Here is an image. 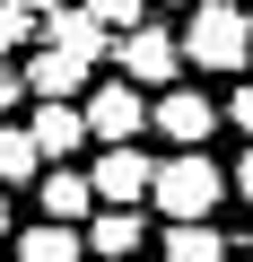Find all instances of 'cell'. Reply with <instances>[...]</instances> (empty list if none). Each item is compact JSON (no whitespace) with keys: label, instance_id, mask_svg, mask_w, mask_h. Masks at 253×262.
I'll return each instance as SVG.
<instances>
[{"label":"cell","instance_id":"1","mask_svg":"<svg viewBox=\"0 0 253 262\" xmlns=\"http://www.w3.org/2000/svg\"><path fill=\"white\" fill-rule=\"evenodd\" d=\"M183 61L192 70H244V53H253V18L236 9V0H201V9L183 18Z\"/></svg>","mask_w":253,"mask_h":262},{"label":"cell","instance_id":"2","mask_svg":"<svg viewBox=\"0 0 253 262\" xmlns=\"http://www.w3.org/2000/svg\"><path fill=\"white\" fill-rule=\"evenodd\" d=\"M149 192H157L166 219H210V210L227 201V175H218L201 149H183V158H166V166L149 175Z\"/></svg>","mask_w":253,"mask_h":262},{"label":"cell","instance_id":"3","mask_svg":"<svg viewBox=\"0 0 253 262\" xmlns=\"http://www.w3.org/2000/svg\"><path fill=\"white\" fill-rule=\"evenodd\" d=\"M87 131H96V140L113 149V140H140V131H149V96L131 88V79H105L96 96H87V114H79Z\"/></svg>","mask_w":253,"mask_h":262},{"label":"cell","instance_id":"4","mask_svg":"<svg viewBox=\"0 0 253 262\" xmlns=\"http://www.w3.org/2000/svg\"><path fill=\"white\" fill-rule=\"evenodd\" d=\"M175 70H183V44H175L166 27H149V18L122 27V79H131V88H166Z\"/></svg>","mask_w":253,"mask_h":262},{"label":"cell","instance_id":"5","mask_svg":"<svg viewBox=\"0 0 253 262\" xmlns=\"http://www.w3.org/2000/svg\"><path fill=\"white\" fill-rule=\"evenodd\" d=\"M149 131H166L175 149H201L210 131H218V105H210L201 88H166V96L149 105Z\"/></svg>","mask_w":253,"mask_h":262},{"label":"cell","instance_id":"6","mask_svg":"<svg viewBox=\"0 0 253 262\" xmlns=\"http://www.w3.org/2000/svg\"><path fill=\"white\" fill-rule=\"evenodd\" d=\"M149 175H157V166H149V158H140L131 140H113V149L96 158V175H87V192H96V201H140V192H149Z\"/></svg>","mask_w":253,"mask_h":262},{"label":"cell","instance_id":"7","mask_svg":"<svg viewBox=\"0 0 253 262\" xmlns=\"http://www.w3.org/2000/svg\"><path fill=\"white\" fill-rule=\"evenodd\" d=\"M27 140H35L44 158H70V149L87 140V122L70 114V96H44V105H35V122H27Z\"/></svg>","mask_w":253,"mask_h":262},{"label":"cell","instance_id":"8","mask_svg":"<svg viewBox=\"0 0 253 262\" xmlns=\"http://www.w3.org/2000/svg\"><path fill=\"white\" fill-rule=\"evenodd\" d=\"M18 79H27L35 96H79V88H87V61H79V53H61V44H44Z\"/></svg>","mask_w":253,"mask_h":262},{"label":"cell","instance_id":"9","mask_svg":"<svg viewBox=\"0 0 253 262\" xmlns=\"http://www.w3.org/2000/svg\"><path fill=\"white\" fill-rule=\"evenodd\" d=\"M79 245H87V253H105V262L140 253V219H131V201H105V210H96V227H87Z\"/></svg>","mask_w":253,"mask_h":262},{"label":"cell","instance_id":"10","mask_svg":"<svg viewBox=\"0 0 253 262\" xmlns=\"http://www.w3.org/2000/svg\"><path fill=\"white\" fill-rule=\"evenodd\" d=\"M44 44H61V53H79V61H96V53H113V35L87 18V9H53L44 18Z\"/></svg>","mask_w":253,"mask_h":262},{"label":"cell","instance_id":"11","mask_svg":"<svg viewBox=\"0 0 253 262\" xmlns=\"http://www.w3.org/2000/svg\"><path fill=\"white\" fill-rule=\"evenodd\" d=\"M166 262H227V245H218V227H210V219H175Z\"/></svg>","mask_w":253,"mask_h":262},{"label":"cell","instance_id":"12","mask_svg":"<svg viewBox=\"0 0 253 262\" xmlns=\"http://www.w3.org/2000/svg\"><path fill=\"white\" fill-rule=\"evenodd\" d=\"M79 253H87V245H79V227H70V219H44V227L18 245V262H79Z\"/></svg>","mask_w":253,"mask_h":262},{"label":"cell","instance_id":"13","mask_svg":"<svg viewBox=\"0 0 253 262\" xmlns=\"http://www.w3.org/2000/svg\"><path fill=\"white\" fill-rule=\"evenodd\" d=\"M87 201H96L87 175H70V166L53 158V175H44V210H53V219H87Z\"/></svg>","mask_w":253,"mask_h":262},{"label":"cell","instance_id":"14","mask_svg":"<svg viewBox=\"0 0 253 262\" xmlns=\"http://www.w3.org/2000/svg\"><path fill=\"white\" fill-rule=\"evenodd\" d=\"M35 166H44V149L27 140V122H0V184H27Z\"/></svg>","mask_w":253,"mask_h":262},{"label":"cell","instance_id":"15","mask_svg":"<svg viewBox=\"0 0 253 262\" xmlns=\"http://www.w3.org/2000/svg\"><path fill=\"white\" fill-rule=\"evenodd\" d=\"M140 9H149V0H87V18L113 35V27H140Z\"/></svg>","mask_w":253,"mask_h":262},{"label":"cell","instance_id":"16","mask_svg":"<svg viewBox=\"0 0 253 262\" xmlns=\"http://www.w3.org/2000/svg\"><path fill=\"white\" fill-rule=\"evenodd\" d=\"M27 35V0H0V44H18Z\"/></svg>","mask_w":253,"mask_h":262},{"label":"cell","instance_id":"17","mask_svg":"<svg viewBox=\"0 0 253 262\" xmlns=\"http://www.w3.org/2000/svg\"><path fill=\"white\" fill-rule=\"evenodd\" d=\"M227 122H236V131H253V79L236 88V105H227Z\"/></svg>","mask_w":253,"mask_h":262},{"label":"cell","instance_id":"18","mask_svg":"<svg viewBox=\"0 0 253 262\" xmlns=\"http://www.w3.org/2000/svg\"><path fill=\"white\" fill-rule=\"evenodd\" d=\"M18 88H27L18 70H0V114H9V105H18Z\"/></svg>","mask_w":253,"mask_h":262},{"label":"cell","instance_id":"19","mask_svg":"<svg viewBox=\"0 0 253 262\" xmlns=\"http://www.w3.org/2000/svg\"><path fill=\"white\" fill-rule=\"evenodd\" d=\"M236 192H244V201H253V149H244V166H236Z\"/></svg>","mask_w":253,"mask_h":262},{"label":"cell","instance_id":"20","mask_svg":"<svg viewBox=\"0 0 253 262\" xmlns=\"http://www.w3.org/2000/svg\"><path fill=\"white\" fill-rule=\"evenodd\" d=\"M0 236H9V192H0Z\"/></svg>","mask_w":253,"mask_h":262},{"label":"cell","instance_id":"21","mask_svg":"<svg viewBox=\"0 0 253 262\" xmlns=\"http://www.w3.org/2000/svg\"><path fill=\"white\" fill-rule=\"evenodd\" d=\"M244 18H253V9H244Z\"/></svg>","mask_w":253,"mask_h":262}]
</instances>
